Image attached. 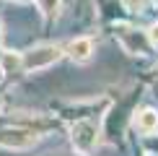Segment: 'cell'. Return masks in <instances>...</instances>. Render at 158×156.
<instances>
[{
  "mask_svg": "<svg viewBox=\"0 0 158 156\" xmlns=\"http://www.w3.org/2000/svg\"><path fill=\"white\" fill-rule=\"evenodd\" d=\"M0 60H3V50H0Z\"/></svg>",
  "mask_w": 158,
  "mask_h": 156,
  "instance_id": "cell-14",
  "label": "cell"
},
{
  "mask_svg": "<svg viewBox=\"0 0 158 156\" xmlns=\"http://www.w3.org/2000/svg\"><path fill=\"white\" fill-rule=\"evenodd\" d=\"M0 37H3V26H0Z\"/></svg>",
  "mask_w": 158,
  "mask_h": 156,
  "instance_id": "cell-13",
  "label": "cell"
},
{
  "mask_svg": "<svg viewBox=\"0 0 158 156\" xmlns=\"http://www.w3.org/2000/svg\"><path fill=\"white\" fill-rule=\"evenodd\" d=\"M39 141V133L34 130H26V128H13V130H5L0 133V143L3 146H10V148H29Z\"/></svg>",
  "mask_w": 158,
  "mask_h": 156,
  "instance_id": "cell-4",
  "label": "cell"
},
{
  "mask_svg": "<svg viewBox=\"0 0 158 156\" xmlns=\"http://www.w3.org/2000/svg\"><path fill=\"white\" fill-rule=\"evenodd\" d=\"M39 3V11L44 13V18H57L60 16V0H36Z\"/></svg>",
  "mask_w": 158,
  "mask_h": 156,
  "instance_id": "cell-7",
  "label": "cell"
},
{
  "mask_svg": "<svg viewBox=\"0 0 158 156\" xmlns=\"http://www.w3.org/2000/svg\"><path fill=\"white\" fill-rule=\"evenodd\" d=\"M10 3H18V5H26V3H34V0H10Z\"/></svg>",
  "mask_w": 158,
  "mask_h": 156,
  "instance_id": "cell-12",
  "label": "cell"
},
{
  "mask_svg": "<svg viewBox=\"0 0 158 156\" xmlns=\"http://www.w3.org/2000/svg\"><path fill=\"white\" fill-rule=\"evenodd\" d=\"M62 57V50L57 44H36V47L21 52V70L34 73V70H44L49 65H55Z\"/></svg>",
  "mask_w": 158,
  "mask_h": 156,
  "instance_id": "cell-2",
  "label": "cell"
},
{
  "mask_svg": "<svg viewBox=\"0 0 158 156\" xmlns=\"http://www.w3.org/2000/svg\"><path fill=\"white\" fill-rule=\"evenodd\" d=\"M148 37H150V42H153V44H158V21H156L153 26H150V31H148Z\"/></svg>",
  "mask_w": 158,
  "mask_h": 156,
  "instance_id": "cell-10",
  "label": "cell"
},
{
  "mask_svg": "<svg viewBox=\"0 0 158 156\" xmlns=\"http://www.w3.org/2000/svg\"><path fill=\"white\" fill-rule=\"evenodd\" d=\"M62 52L70 57V60H75V63H85V60H91V55H94V42H91L88 37H78Z\"/></svg>",
  "mask_w": 158,
  "mask_h": 156,
  "instance_id": "cell-5",
  "label": "cell"
},
{
  "mask_svg": "<svg viewBox=\"0 0 158 156\" xmlns=\"http://www.w3.org/2000/svg\"><path fill=\"white\" fill-rule=\"evenodd\" d=\"M143 148L150 154V156H158V135H153V133H148L145 138H143Z\"/></svg>",
  "mask_w": 158,
  "mask_h": 156,
  "instance_id": "cell-9",
  "label": "cell"
},
{
  "mask_svg": "<svg viewBox=\"0 0 158 156\" xmlns=\"http://www.w3.org/2000/svg\"><path fill=\"white\" fill-rule=\"evenodd\" d=\"M0 68L5 73H13V70H21V55H13V52H3V60H0Z\"/></svg>",
  "mask_w": 158,
  "mask_h": 156,
  "instance_id": "cell-8",
  "label": "cell"
},
{
  "mask_svg": "<svg viewBox=\"0 0 158 156\" xmlns=\"http://www.w3.org/2000/svg\"><path fill=\"white\" fill-rule=\"evenodd\" d=\"M143 3H145V0H124V5H127V8H132V11L143 8Z\"/></svg>",
  "mask_w": 158,
  "mask_h": 156,
  "instance_id": "cell-11",
  "label": "cell"
},
{
  "mask_svg": "<svg viewBox=\"0 0 158 156\" xmlns=\"http://www.w3.org/2000/svg\"><path fill=\"white\" fill-rule=\"evenodd\" d=\"M135 128L140 130L143 135L156 133L158 130V112L156 109H140V112L135 115Z\"/></svg>",
  "mask_w": 158,
  "mask_h": 156,
  "instance_id": "cell-6",
  "label": "cell"
},
{
  "mask_svg": "<svg viewBox=\"0 0 158 156\" xmlns=\"http://www.w3.org/2000/svg\"><path fill=\"white\" fill-rule=\"evenodd\" d=\"M114 37L127 55H150V50H153L148 31L137 29L132 24H114Z\"/></svg>",
  "mask_w": 158,
  "mask_h": 156,
  "instance_id": "cell-1",
  "label": "cell"
},
{
  "mask_svg": "<svg viewBox=\"0 0 158 156\" xmlns=\"http://www.w3.org/2000/svg\"><path fill=\"white\" fill-rule=\"evenodd\" d=\"M70 141H73V148L81 156H88L96 148V143H98V128H96V122L94 120H78L73 125Z\"/></svg>",
  "mask_w": 158,
  "mask_h": 156,
  "instance_id": "cell-3",
  "label": "cell"
}]
</instances>
